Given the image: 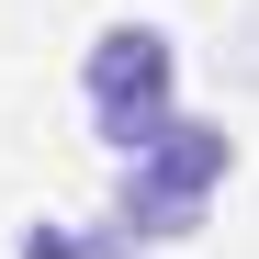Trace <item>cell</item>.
<instances>
[{"label":"cell","mask_w":259,"mask_h":259,"mask_svg":"<svg viewBox=\"0 0 259 259\" xmlns=\"http://www.w3.org/2000/svg\"><path fill=\"white\" fill-rule=\"evenodd\" d=\"M79 113H91V136L113 158H147L169 136V113H181V34L124 12L91 34V57H79Z\"/></svg>","instance_id":"6da1fadb"},{"label":"cell","mask_w":259,"mask_h":259,"mask_svg":"<svg viewBox=\"0 0 259 259\" xmlns=\"http://www.w3.org/2000/svg\"><path fill=\"white\" fill-rule=\"evenodd\" d=\"M124 181H147V192H169V203H203V214H214V192L237 181V136L203 124V113H169V136H158L147 158H124Z\"/></svg>","instance_id":"7a4b0ae2"},{"label":"cell","mask_w":259,"mask_h":259,"mask_svg":"<svg viewBox=\"0 0 259 259\" xmlns=\"http://www.w3.org/2000/svg\"><path fill=\"white\" fill-rule=\"evenodd\" d=\"M12 259H79V226H57V214H34V226L12 237Z\"/></svg>","instance_id":"3957f363"},{"label":"cell","mask_w":259,"mask_h":259,"mask_svg":"<svg viewBox=\"0 0 259 259\" xmlns=\"http://www.w3.org/2000/svg\"><path fill=\"white\" fill-rule=\"evenodd\" d=\"M79 259H147V248H136V237H124L113 214H102V226H79Z\"/></svg>","instance_id":"277c9868"}]
</instances>
